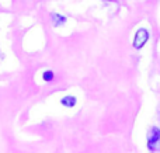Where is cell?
I'll use <instances>...</instances> for the list:
<instances>
[{
	"mask_svg": "<svg viewBox=\"0 0 160 153\" xmlns=\"http://www.w3.org/2000/svg\"><path fill=\"white\" fill-rule=\"evenodd\" d=\"M148 148L150 151L160 149V129L156 128V126L149 129V134H148Z\"/></svg>",
	"mask_w": 160,
	"mask_h": 153,
	"instance_id": "cell-1",
	"label": "cell"
},
{
	"mask_svg": "<svg viewBox=\"0 0 160 153\" xmlns=\"http://www.w3.org/2000/svg\"><path fill=\"white\" fill-rule=\"evenodd\" d=\"M149 39V32L145 28H139L135 34V38H133V48L135 49H141V48L145 47V44Z\"/></svg>",
	"mask_w": 160,
	"mask_h": 153,
	"instance_id": "cell-2",
	"label": "cell"
},
{
	"mask_svg": "<svg viewBox=\"0 0 160 153\" xmlns=\"http://www.w3.org/2000/svg\"><path fill=\"white\" fill-rule=\"evenodd\" d=\"M76 103H78V100H76L75 96H66V97H63L61 100V104L65 107H68V108H72V107L76 106Z\"/></svg>",
	"mask_w": 160,
	"mask_h": 153,
	"instance_id": "cell-3",
	"label": "cell"
},
{
	"mask_svg": "<svg viewBox=\"0 0 160 153\" xmlns=\"http://www.w3.org/2000/svg\"><path fill=\"white\" fill-rule=\"evenodd\" d=\"M51 18H52V22L55 27H59V25L65 24L66 22V17L65 16H61V14L55 13V14H51Z\"/></svg>",
	"mask_w": 160,
	"mask_h": 153,
	"instance_id": "cell-4",
	"label": "cell"
},
{
	"mask_svg": "<svg viewBox=\"0 0 160 153\" xmlns=\"http://www.w3.org/2000/svg\"><path fill=\"white\" fill-rule=\"evenodd\" d=\"M42 77H44L45 81H52L53 77H55V75H53L52 70H47V72L42 73Z\"/></svg>",
	"mask_w": 160,
	"mask_h": 153,
	"instance_id": "cell-5",
	"label": "cell"
},
{
	"mask_svg": "<svg viewBox=\"0 0 160 153\" xmlns=\"http://www.w3.org/2000/svg\"><path fill=\"white\" fill-rule=\"evenodd\" d=\"M110 2H117V0H110Z\"/></svg>",
	"mask_w": 160,
	"mask_h": 153,
	"instance_id": "cell-6",
	"label": "cell"
}]
</instances>
